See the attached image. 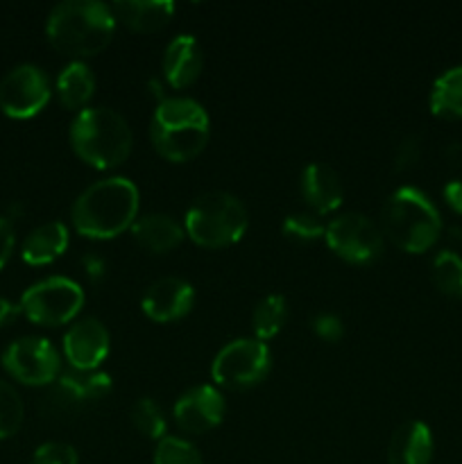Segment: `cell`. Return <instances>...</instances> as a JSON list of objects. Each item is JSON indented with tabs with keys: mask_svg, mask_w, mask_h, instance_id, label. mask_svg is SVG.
<instances>
[{
	"mask_svg": "<svg viewBox=\"0 0 462 464\" xmlns=\"http://www.w3.org/2000/svg\"><path fill=\"white\" fill-rule=\"evenodd\" d=\"M270 367L272 353L265 343L256 338H238L216 353L211 376L222 388L245 390L261 383L270 374Z\"/></svg>",
	"mask_w": 462,
	"mask_h": 464,
	"instance_id": "8",
	"label": "cell"
},
{
	"mask_svg": "<svg viewBox=\"0 0 462 464\" xmlns=\"http://www.w3.org/2000/svg\"><path fill=\"white\" fill-rule=\"evenodd\" d=\"M226 401L213 385H195L177 399L172 415L184 433L202 435L217 429L225 420Z\"/></svg>",
	"mask_w": 462,
	"mask_h": 464,
	"instance_id": "13",
	"label": "cell"
},
{
	"mask_svg": "<svg viewBox=\"0 0 462 464\" xmlns=\"http://www.w3.org/2000/svg\"><path fill=\"white\" fill-rule=\"evenodd\" d=\"M111 376L104 372H77L71 370L66 374H59L54 383L45 388L41 397V408L45 415L63 417L82 411L86 406H93L100 399L111 392Z\"/></svg>",
	"mask_w": 462,
	"mask_h": 464,
	"instance_id": "10",
	"label": "cell"
},
{
	"mask_svg": "<svg viewBox=\"0 0 462 464\" xmlns=\"http://www.w3.org/2000/svg\"><path fill=\"white\" fill-rule=\"evenodd\" d=\"M433 433L424 421H406L388 442V464H430L433 460Z\"/></svg>",
	"mask_w": 462,
	"mask_h": 464,
	"instance_id": "18",
	"label": "cell"
},
{
	"mask_svg": "<svg viewBox=\"0 0 462 464\" xmlns=\"http://www.w3.org/2000/svg\"><path fill=\"white\" fill-rule=\"evenodd\" d=\"M421 157V140L419 136H406L401 143L397 145V152H394V168L399 172L408 170V168L415 166Z\"/></svg>",
	"mask_w": 462,
	"mask_h": 464,
	"instance_id": "32",
	"label": "cell"
},
{
	"mask_svg": "<svg viewBox=\"0 0 462 464\" xmlns=\"http://www.w3.org/2000/svg\"><path fill=\"white\" fill-rule=\"evenodd\" d=\"M284 234L288 236L290 240H299V243H313V240L324 238L326 225L311 211H299L290 213L288 218L281 225Z\"/></svg>",
	"mask_w": 462,
	"mask_h": 464,
	"instance_id": "29",
	"label": "cell"
},
{
	"mask_svg": "<svg viewBox=\"0 0 462 464\" xmlns=\"http://www.w3.org/2000/svg\"><path fill=\"white\" fill-rule=\"evenodd\" d=\"M430 111L444 121L462 118V66L444 71L430 89Z\"/></svg>",
	"mask_w": 462,
	"mask_h": 464,
	"instance_id": "23",
	"label": "cell"
},
{
	"mask_svg": "<svg viewBox=\"0 0 462 464\" xmlns=\"http://www.w3.org/2000/svg\"><path fill=\"white\" fill-rule=\"evenodd\" d=\"M82 267H84L91 281H100L107 275V263L100 256H95V254H89V256L82 258Z\"/></svg>",
	"mask_w": 462,
	"mask_h": 464,
	"instance_id": "35",
	"label": "cell"
},
{
	"mask_svg": "<svg viewBox=\"0 0 462 464\" xmlns=\"http://www.w3.org/2000/svg\"><path fill=\"white\" fill-rule=\"evenodd\" d=\"M130 122L111 107H86L72 118L71 145L77 157L98 170L120 166L131 152Z\"/></svg>",
	"mask_w": 462,
	"mask_h": 464,
	"instance_id": "5",
	"label": "cell"
},
{
	"mask_svg": "<svg viewBox=\"0 0 462 464\" xmlns=\"http://www.w3.org/2000/svg\"><path fill=\"white\" fill-rule=\"evenodd\" d=\"M444 202L451 207V211L460 213L462 216V179H451L442 190Z\"/></svg>",
	"mask_w": 462,
	"mask_h": 464,
	"instance_id": "34",
	"label": "cell"
},
{
	"mask_svg": "<svg viewBox=\"0 0 462 464\" xmlns=\"http://www.w3.org/2000/svg\"><path fill=\"white\" fill-rule=\"evenodd\" d=\"M21 313L41 326H62L75 320L84 306V290L68 276H48L23 293Z\"/></svg>",
	"mask_w": 462,
	"mask_h": 464,
	"instance_id": "7",
	"label": "cell"
},
{
	"mask_svg": "<svg viewBox=\"0 0 462 464\" xmlns=\"http://www.w3.org/2000/svg\"><path fill=\"white\" fill-rule=\"evenodd\" d=\"M195 304V288L179 276H163L145 290L140 308L154 322H175L188 315Z\"/></svg>",
	"mask_w": 462,
	"mask_h": 464,
	"instance_id": "15",
	"label": "cell"
},
{
	"mask_svg": "<svg viewBox=\"0 0 462 464\" xmlns=\"http://www.w3.org/2000/svg\"><path fill=\"white\" fill-rule=\"evenodd\" d=\"M111 9L116 21H122L134 32L152 34L170 23L175 3L172 0H120V3H113Z\"/></svg>",
	"mask_w": 462,
	"mask_h": 464,
	"instance_id": "20",
	"label": "cell"
},
{
	"mask_svg": "<svg viewBox=\"0 0 462 464\" xmlns=\"http://www.w3.org/2000/svg\"><path fill=\"white\" fill-rule=\"evenodd\" d=\"M326 245L335 256L353 266H367L380 258L385 236L371 218L362 213H342L326 225Z\"/></svg>",
	"mask_w": 462,
	"mask_h": 464,
	"instance_id": "9",
	"label": "cell"
},
{
	"mask_svg": "<svg viewBox=\"0 0 462 464\" xmlns=\"http://www.w3.org/2000/svg\"><path fill=\"white\" fill-rule=\"evenodd\" d=\"M50 100L48 75L34 63L14 66L0 80V109L5 116L25 121L45 109Z\"/></svg>",
	"mask_w": 462,
	"mask_h": 464,
	"instance_id": "12",
	"label": "cell"
},
{
	"mask_svg": "<svg viewBox=\"0 0 462 464\" xmlns=\"http://www.w3.org/2000/svg\"><path fill=\"white\" fill-rule=\"evenodd\" d=\"M131 421H134L136 429L149 440H163L166 438V417H163V411L159 408V403L154 399L143 397L131 406Z\"/></svg>",
	"mask_w": 462,
	"mask_h": 464,
	"instance_id": "27",
	"label": "cell"
},
{
	"mask_svg": "<svg viewBox=\"0 0 462 464\" xmlns=\"http://www.w3.org/2000/svg\"><path fill=\"white\" fill-rule=\"evenodd\" d=\"M299 190H302L303 202L315 216L333 213L342 204V181H340L338 172L326 163H308L299 177Z\"/></svg>",
	"mask_w": 462,
	"mask_h": 464,
	"instance_id": "16",
	"label": "cell"
},
{
	"mask_svg": "<svg viewBox=\"0 0 462 464\" xmlns=\"http://www.w3.org/2000/svg\"><path fill=\"white\" fill-rule=\"evenodd\" d=\"M211 121L197 100L163 98L149 121V139L154 150L172 163H184L197 157L208 143Z\"/></svg>",
	"mask_w": 462,
	"mask_h": 464,
	"instance_id": "3",
	"label": "cell"
},
{
	"mask_svg": "<svg viewBox=\"0 0 462 464\" xmlns=\"http://www.w3.org/2000/svg\"><path fill=\"white\" fill-rule=\"evenodd\" d=\"M14 247H16V234H14L12 222L7 218H0V270L7 266Z\"/></svg>",
	"mask_w": 462,
	"mask_h": 464,
	"instance_id": "33",
	"label": "cell"
},
{
	"mask_svg": "<svg viewBox=\"0 0 462 464\" xmlns=\"http://www.w3.org/2000/svg\"><path fill=\"white\" fill-rule=\"evenodd\" d=\"M139 188L127 177H107L82 190L72 202L71 220L77 234L109 240L131 229L139 218Z\"/></svg>",
	"mask_w": 462,
	"mask_h": 464,
	"instance_id": "1",
	"label": "cell"
},
{
	"mask_svg": "<svg viewBox=\"0 0 462 464\" xmlns=\"http://www.w3.org/2000/svg\"><path fill=\"white\" fill-rule=\"evenodd\" d=\"M249 227L245 204L225 190H208L195 198L184 218V231L199 247L220 249L236 245Z\"/></svg>",
	"mask_w": 462,
	"mask_h": 464,
	"instance_id": "6",
	"label": "cell"
},
{
	"mask_svg": "<svg viewBox=\"0 0 462 464\" xmlns=\"http://www.w3.org/2000/svg\"><path fill=\"white\" fill-rule=\"evenodd\" d=\"M379 227L385 238L399 249L408 254H424L438 243L442 234V218L424 190L401 186L385 199Z\"/></svg>",
	"mask_w": 462,
	"mask_h": 464,
	"instance_id": "4",
	"label": "cell"
},
{
	"mask_svg": "<svg viewBox=\"0 0 462 464\" xmlns=\"http://www.w3.org/2000/svg\"><path fill=\"white\" fill-rule=\"evenodd\" d=\"M68 243H71V236H68L63 222H45V225H39L30 231V236L23 243L21 256L27 266H48L66 252Z\"/></svg>",
	"mask_w": 462,
	"mask_h": 464,
	"instance_id": "21",
	"label": "cell"
},
{
	"mask_svg": "<svg viewBox=\"0 0 462 464\" xmlns=\"http://www.w3.org/2000/svg\"><path fill=\"white\" fill-rule=\"evenodd\" d=\"M288 317V304L281 295H267L261 302L256 304L252 313V326L256 340L267 343V340L274 338L281 329H284V322Z\"/></svg>",
	"mask_w": 462,
	"mask_h": 464,
	"instance_id": "24",
	"label": "cell"
},
{
	"mask_svg": "<svg viewBox=\"0 0 462 464\" xmlns=\"http://www.w3.org/2000/svg\"><path fill=\"white\" fill-rule=\"evenodd\" d=\"M30 464H80V456L66 442H45L36 449Z\"/></svg>",
	"mask_w": 462,
	"mask_h": 464,
	"instance_id": "30",
	"label": "cell"
},
{
	"mask_svg": "<svg viewBox=\"0 0 462 464\" xmlns=\"http://www.w3.org/2000/svg\"><path fill=\"white\" fill-rule=\"evenodd\" d=\"M131 236L140 247L152 254H166L179 247L184 240V227L168 213H145L131 225Z\"/></svg>",
	"mask_w": 462,
	"mask_h": 464,
	"instance_id": "19",
	"label": "cell"
},
{
	"mask_svg": "<svg viewBox=\"0 0 462 464\" xmlns=\"http://www.w3.org/2000/svg\"><path fill=\"white\" fill-rule=\"evenodd\" d=\"M111 338L98 317H82L72 322L63 335V356L71 362V370L95 372L109 356Z\"/></svg>",
	"mask_w": 462,
	"mask_h": 464,
	"instance_id": "14",
	"label": "cell"
},
{
	"mask_svg": "<svg viewBox=\"0 0 462 464\" xmlns=\"http://www.w3.org/2000/svg\"><path fill=\"white\" fill-rule=\"evenodd\" d=\"M430 275H433V284L438 290L447 297L462 299V256L460 254L444 249L433 258L430 266Z\"/></svg>",
	"mask_w": 462,
	"mask_h": 464,
	"instance_id": "25",
	"label": "cell"
},
{
	"mask_svg": "<svg viewBox=\"0 0 462 464\" xmlns=\"http://www.w3.org/2000/svg\"><path fill=\"white\" fill-rule=\"evenodd\" d=\"M154 464H204V460L188 440L166 435L154 449Z\"/></svg>",
	"mask_w": 462,
	"mask_h": 464,
	"instance_id": "28",
	"label": "cell"
},
{
	"mask_svg": "<svg viewBox=\"0 0 462 464\" xmlns=\"http://www.w3.org/2000/svg\"><path fill=\"white\" fill-rule=\"evenodd\" d=\"M204 53L193 34H177L163 53V75L172 89H186L199 77Z\"/></svg>",
	"mask_w": 462,
	"mask_h": 464,
	"instance_id": "17",
	"label": "cell"
},
{
	"mask_svg": "<svg viewBox=\"0 0 462 464\" xmlns=\"http://www.w3.org/2000/svg\"><path fill=\"white\" fill-rule=\"evenodd\" d=\"M3 367L9 376L21 381L23 385H34V388H48L54 383L62 370V358L50 340L25 335L18 338L5 349Z\"/></svg>",
	"mask_w": 462,
	"mask_h": 464,
	"instance_id": "11",
	"label": "cell"
},
{
	"mask_svg": "<svg viewBox=\"0 0 462 464\" xmlns=\"http://www.w3.org/2000/svg\"><path fill=\"white\" fill-rule=\"evenodd\" d=\"M111 5L100 0H63L45 21L48 41L71 57H93L111 44L116 34Z\"/></svg>",
	"mask_w": 462,
	"mask_h": 464,
	"instance_id": "2",
	"label": "cell"
},
{
	"mask_svg": "<svg viewBox=\"0 0 462 464\" xmlns=\"http://www.w3.org/2000/svg\"><path fill=\"white\" fill-rule=\"evenodd\" d=\"M59 95V102L66 109H80L91 100L95 91V75L82 59H75L68 66L62 68L54 84Z\"/></svg>",
	"mask_w": 462,
	"mask_h": 464,
	"instance_id": "22",
	"label": "cell"
},
{
	"mask_svg": "<svg viewBox=\"0 0 462 464\" xmlns=\"http://www.w3.org/2000/svg\"><path fill=\"white\" fill-rule=\"evenodd\" d=\"M23 417H25V408H23L21 394L14 390V385L0 379V440L16 435L23 426Z\"/></svg>",
	"mask_w": 462,
	"mask_h": 464,
	"instance_id": "26",
	"label": "cell"
},
{
	"mask_svg": "<svg viewBox=\"0 0 462 464\" xmlns=\"http://www.w3.org/2000/svg\"><path fill=\"white\" fill-rule=\"evenodd\" d=\"M21 315V306L12 304L9 299L0 297V326H7L9 322H14Z\"/></svg>",
	"mask_w": 462,
	"mask_h": 464,
	"instance_id": "36",
	"label": "cell"
},
{
	"mask_svg": "<svg viewBox=\"0 0 462 464\" xmlns=\"http://www.w3.org/2000/svg\"><path fill=\"white\" fill-rule=\"evenodd\" d=\"M311 326L313 334H315L317 338L326 340V343H335V340H340L344 335V324L335 313H317V315L313 317Z\"/></svg>",
	"mask_w": 462,
	"mask_h": 464,
	"instance_id": "31",
	"label": "cell"
}]
</instances>
